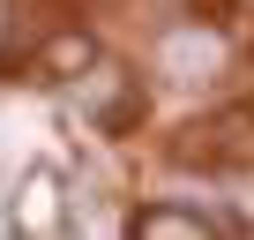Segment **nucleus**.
Returning a JSON list of instances; mask_svg holds the SVG:
<instances>
[{
  "label": "nucleus",
  "mask_w": 254,
  "mask_h": 240,
  "mask_svg": "<svg viewBox=\"0 0 254 240\" xmlns=\"http://www.w3.org/2000/svg\"><path fill=\"white\" fill-rule=\"evenodd\" d=\"M15 225H23V233H60V225H67V218H60V180H53V165H30Z\"/></svg>",
  "instance_id": "nucleus-1"
},
{
  "label": "nucleus",
  "mask_w": 254,
  "mask_h": 240,
  "mask_svg": "<svg viewBox=\"0 0 254 240\" xmlns=\"http://www.w3.org/2000/svg\"><path fill=\"white\" fill-rule=\"evenodd\" d=\"M224 60V45H217V30H180V38H165V68L180 75V83H194V75H209Z\"/></svg>",
  "instance_id": "nucleus-2"
},
{
  "label": "nucleus",
  "mask_w": 254,
  "mask_h": 240,
  "mask_svg": "<svg viewBox=\"0 0 254 240\" xmlns=\"http://www.w3.org/2000/svg\"><path fill=\"white\" fill-rule=\"evenodd\" d=\"M135 233H202V218H187V210H142Z\"/></svg>",
  "instance_id": "nucleus-3"
},
{
  "label": "nucleus",
  "mask_w": 254,
  "mask_h": 240,
  "mask_svg": "<svg viewBox=\"0 0 254 240\" xmlns=\"http://www.w3.org/2000/svg\"><path fill=\"white\" fill-rule=\"evenodd\" d=\"M209 128H217V135H232V128H239V113L209 120ZM194 150H202V158H254V143H194Z\"/></svg>",
  "instance_id": "nucleus-4"
},
{
  "label": "nucleus",
  "mask_w": 254,
  "mask_h": 240,
  "mask_svg": "<svg viewBox=\"0 0 254 240\" xmlns=\"http://www.w3.org/2000/svg\"><path fill=\"white\" fill-rule=\"evenodd\" d=\"M82 53H90V45H82V38H60V45H53V53H45V68H82Z\"/></svg>",
  "instance_id": "nucleus-5"
}]
</instances>
